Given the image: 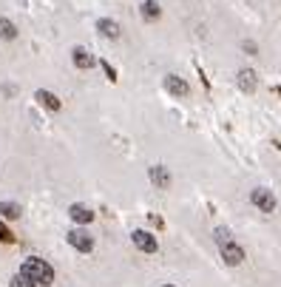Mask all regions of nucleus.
I'll list each match as a JSON object with an SVG mask.
<instances>
[{
	"mask_svg": "<svg viewBox=\"0 0 281 287\" xmlns=\"http://www.w3.org/2000/svg\"><path fill=\"white\" fill-rule=\"evenodd\" d=\"M23 276H29L32 282H37V285L49 287L54 285V268H51L46 259H40V256H29V259H23V265H20V270Z\"/></svg>",
	"mask_w": 281,
	"mask_h": 287,
	"instance_id": "f257e3e1",
	"label": "nucleus"
},
{
	"mask_svg": "<svg viewBox=\"0 0 281 287\" xmlns=\"http://www.w3.org/2000/svg\"><path fill=\"white\" fill-rule=\"evenodd\" d=\"M250 205L259 210V213H276V208H279V199H276V193L273 191H267V188H253L250 191Z\"/></svg>",
	"mask_w": 281,
	"mask_h": 287,
	"instance_id": "f03ea898",
	"label": "nucleus"
},
{
	"mask_svg": "<svg viewBox=\"0 0 281 287\" xmlns=\"http://www.w3.org/2000/svg\"><path fill=\"white\" fill-rule=\"evenodd\" d=\"M66 242L77 250V253H91V250H94V245H97L94 236H91L85 228H71V230L66 233Z\"/></svg>",
	"mask_w": 281,
	"mask_h": 287,
	"instance_id": "7ed1b4c3",
	"label": "nucleus"
},
{
	"mask_svg": "<svg viewBox=\"0 0 281 287\" xmlns=\"http://www.w3.org/2000/svg\"><path fill=\"white\" fill-rule=\"evenodd\" d=\"M219 253H222V259H225V265L227 268H242L244 262H247V250L233 239V242H227V245H222L219 248Z\"/></svg>",
	"mask_w": 281,
	"mask_h": 287,
	"instance_id": "20e7f679",
	"label": "nucleus"
},
{
	"mask_svg": "<svg viewBox=\"0 0 281 287\" xmlns=\"http://www.w3.org/2000/svg\"><path fill=\"white\" fill-rule=\"evenodd\" d=\"M131 242H133V248H136L139 253L153 256L156 250H159V242H156V236H153L150 230H145V228H136V230L131 233Z\"/></svg>",
	"mask_w": 281,
	"mask_h": 287,
	"instance_id": "39448f33",
	"label": "nucleus"
},
{
	"mask_svg": "<svg viewBox=\"0 0 281 287\" xmlns=\"http://www.w3.org/2000/svg\"><path fill=\"white\" fill-rule=\"evenodd\" d=\"M236 88H239L242 94H256V91H259V71L250 68V66L239 68V71H236Z\"/></svg>",
	"mask_w": 281,
	"mask_h": 287,
	"instance_id": "423d86ee",
	"label": "nucleus"
},
{
	"mask_svg": "<svg viewBox=\"0 0 281 287\" xmlns=\"http://www.w3.org/2000/svg\"><path fill=\"white\" fill-rule=\"evenodd\" d=\"M162 85H165V91L173 100H187L190 97V83L185 77H179V74H168L165 80H162Z\"/></svg>",
	"mask_w": 281,
	"mask_h": 287,
	"instance_id": "0eeeda50",
	"label": "nucleus"
},
{
	"mask_svg": "<svg viewBox=\"0 0 281 287\" xmlns=\"http://www.w3.org/2000/svg\"><path fill=\"white\" fill-rule=\"evenodd\" d=\"M148 179H150V185L156 188V191H168L170 182H173V176H170L168 165H162V162H156V165H150L148 168Z\"/></svg>",
	"mask_w": 281,
	"mask_h": 287,
	"instance_id": "6e6552de",
	"label": "nucleus"
},
{
	"mask_svg": "<svg viewBox=\"0 0 281 287\" xmlns=\"http://www.w3.org/2000/svg\"><path fill=\"white\" fill-rule=\"evenodd\" d=\"M68 216H71V222H74L77 228H85V225H91V222L97 219V213H94L88 205H83V202L71 205V208H68Z\"/></svg>",
	"mask_w": 281,
	"mask_h": 287,
	"instance_id": "1a4fd4ad",
	"label": "nucleus"
},
{
	"mask_svg": "<svg viewBox=\"0 0 281 287\" xmlns=\"http://www.w3.org/2000/svg\"><path fill=\"white\" fill-rule=\"evenodd\" d=\"M71 63H74V68H80V71H91V68L97 66V57L88 49H83V46H74L71 49Z\"/></svg>",
	"mask_w": 281,
	"mask_h": 287,
	"instance_id": "9d476101",
	"label": "nucleus"
},
{
	"mask_svg": "<svg viewBox=\"0 0 281 287\" xmlns=\"http://www.w3.org/2000/svg\"><path fill=\"white\" fill-rule=\"evenodd\" d=\"M34 100L40 102L46 111H51V114H57L60 108H63V102H60V97L54 94V91H46V88H37L34 91Z\"/></svg>",
	"mask_w": 281,
	"mask_h": 287,
	"instance_id": "9b49d317",
	"label": "nucleus"
},
{
	"mask_svg": "<svg viewBox=\"0 0 281 287\" xmlns=\"http://www.w3.org/2000/svg\"><path fill=\"white\" fill-rule=\"evenodd\" d=\"M139 17H142L145 23L162 20V3H159V0H142V3H139Z\"/></svg>",
	"mask_w": 281,
	"mask_h": 287,
	"instance_id": "f8f14e48",
	"label": "nucleus"
},
{
	"mask_svg": "<svg viewBox=\"0 0 281 287\" xmlns=\"http://www.w3.org/2000/svg\"><path fill=\"white\" fill-rule=\"evenodd\" d=\"M97 32L105 37V40H119L122 37V26L116 23V20H111V17H99L97 20Z\"/></svg>",
	"mask_w": 281,
	"mask_h": 287,
	"instance_id": "ddd939ff",
	"label": "nucleus"
},
{
	"mask_svg": "<svg viewBox=\"0 0 281 287\" xmlns=\"http://www.w3.org/2000/svg\"><path fill=\"white\" fill-rule=\"evenodd\" d=\"M23 216V208L17 202H9V199H3L0 202V219H6V222H15Z\"/></svg>",
	"mask_w": 281,
	"mask_h": 287,
	"instance_id": "4468645a",
	"label": "nucleus"
},
{
	"mask_svg": "<svg viewBox=\"0 0 281 287\" xmlns=\"http://www.w3.org/2000/svg\"><path fill=\"white\" fill-rule=\"evenodd\" d=\"M0 40H6V43L17 40V26H15V20H9V17H0Z\"/></svg>",
	"mask_w": 281,
	"mask_h": 287,
	"instance_id": "2eb2a0df",
	"label": "nucleus"
},
{
	"mask_svg": "<svg viewBox=\"0 0 281 287\" xmlns=\"http://www.w3.org/2000/svg\"><path fill=\"white\" fill-rule=\"evenodd\" d=\"M233 230L230 228H227V225H216L213 228V242L216 245H219V248H222V245H227V242H233Z\"/></svg>",
	"mask_w": 281,
	"mask_h": 287,
	"instance_id": "dca6fc26",
	"label": "nucleus"
},
{
	"mask_svg": "<svg viewBox=\"0 0 281 287\" xmlns=\"http://www.w3.org/2000/svg\"><path fill=\"white\" fill-rule=\"evenodd\" d=\"M9 287H43V285L32 282V279H29V276H23V273H15V276H12V282H9Z\"/></svg>",
	"mask_w": 281,
	"mask_h": 287,
	"instance_id": "f3484780",
	"label": "nucleus"
},
{
	"mask_svg": "<svg viewBox=\"0 0 281 287\" xmlns=\"http://www.w3.org/2000/svg\"><path fill=\"white\" fill-rule=\"evenodd\" d=\"M0 242H3V245H15V233H12V228L6 225V219H0Z\"/></svg>",
	"mask_w": 281,
	"mask_h": 287,
	"instance_id": "a211bd4d",
	"label": "nucleus"
},
{
	"mask_svg": "<svg viewBox=\"0 0 281 287\" xmlns=\"http://www.w3.org/2000/svg\"><path fill=\"white\" fill-rule=\"evenodd\" d=\"M242 51H244L247 57H259V43H256V40H242Z\"/></svg>",
	"mask_w": 281,
	"mask_h": 287,
	"instance_id": "6ab92c4d",
	"label": "nucleus"
},
{
	"mask_svg": "<svg viewBox=\"0 0 281 287\" xmlns=\"http://www.w3.org/2000/svg\"><path fill=\"white\" fill-rule=\"evenodd\" d=\"M99 68H102V71H105V77H108V80H111V83H116V68L111 66V63H108V60H99Z\"/></svg>",
	"mask_w": 281,
	"mask_h": 287,
	"instance_id": "aec40b11",
	"label": "nucleus"
},
{
	"mask_svg": "<svg viewBox=\"0 0 281 287\" xmlns=\"http://www.w3.org/2000/svg\"><path fill=\"white\" fill-rule=\"evenodd\" d=\"M159 287H176V285H170V282H168V285H159Z\"/></svg>",
	"mask_w": 281,
	"mask_h": 287,
	"instance_id": "412c9836",
	"label": "nucleus"
}]
</instances>
